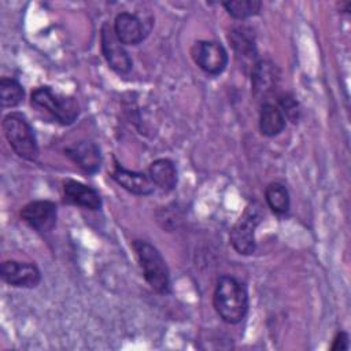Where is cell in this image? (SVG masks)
<instances>
[{"label": "cell", "mask_w": 351, "mask_h": 351, "mask_svg": "<svg viewBox=\"0 0 351 351\" xmlns=\"http://www.w3.org/2000/svg\"><path fill=\"white\" fill-rule=\"evenodd\" d=\"M287 126V118L278 104L267 100L261 104L259 111V130L266 137L280 134Z\"/></svg>", "instance_id": "cell-16"}, {"label": "cell", "mask_w": 351, "mask_h": 351, "mask_svg": "<svg viewBox=\"0 0 351 351\" xmlns=\"http://www.w3.org/2000/svg\"><path fill=\"white\" fill-rule=\"evenodd\" d=\"M148 176L159 189L170 192L177 185V167L173 160L167 158H159L154 160L148 167Z\"/></svg>", "instance_id": "cell-17"}, {"label": "cell", "mask_w": 351, "mask_h": 351, "mask_svg": "<svg viewBox=\"0 0 351 351\" xmlns=\"http://www.w3.org/2000/svg\"><path fill=\"white\" fill-rule=\"evenodd\" d=\"M277 104L284 112L285 118L289 119L292 123H296L300 119V106L296 97L289 92H282L277 97Z\"/></svg>", "instance_id": "cell-21"}, {"label": "cell", "mask_w": 351, "mask_h": 351, "mask_svg": "<svg viewBox=\"0 0 351 351\" xmlns=\"http://www.w3.org/2000/svg\"><path fill=\"white\" fill-rule=\"evenodd\" d=\"M30 103L49 114L60 125H71L80 114L78 103L73 97L56 93L47 85L33 89Z\"/></svg>", "instance_id": "cell-4"}, {"label": "cell", "mask_w": 351, "mask_h": 351, "mask_svg": "<svg viewBox=\"0 0 351 351\" xmlns=\"http://www.w3.org/2000/svg\"><path fill=\"white\" fill-rule=\"evenodd\" d=\"M64 155L85 173L93 174L101 166V152L97 144L88 140L77 141L64 148Z\"/></svg>", "instance_id": "cell-12"}, {"label": "cell", "mask_w": 351, "mask_h": 351, "mask_svg": "<svg viewBox=\"0 0 351 351\" xmlns=\"http://www.w3.org/2000/svg\"><path fill=\"white\" fill-rule=\"evenodd\" d=\"M1 280L16 288H36L41 281V271L34 263L4 261L0 269Z\"/></svg>", "instance_id": "cell-11"}, {"label": "cell", "mask_w": 351, "mask_h": 351, "mask_svg": "<svg viewBox=\"0 0 351 351\" xmlns=\"http://www.w3.org/2000/svg\"><path fill=\"white\" fill-rule=\"evenodd\" d=\"M213 304L223 322L230 325L241 322L248 313L245 285L232 276H221L214 289Z\"/></svg>", "instance_id": "cell-1"}, {"label": "cell", "mask_w": 351, "mask_h": 351, "mask_svg": "<svg viewBox=\"0 0 351 351\" xmlns=\"http://www.w3.org/2000/svg\"><path fill=\"white\" fill-rule=\"evenodd\" d=\"M21 218L38 233H48L56 225L58 207L51 200H33L21 210Z\"/></svg>", "instance_id": "cell-9"}, {"label": "cell", "mask_w": 351, "mask_h": 351, "mask_svg": "<svg viewBox=\"0 0 351 351\" xmlns=\"http://www.w3.org/2000/svg\"><path fill=\"white\" fill-rule=\"evenodd\" d=\"M100 43L103 56L111 70H114L117 74H128L133 67L132 58L125 49V45L117 38L114 29L108 23L101 26Z\"/></svg>", "instance_id": "cell-8"}, {"label": "cell", "mask_w": 351, "mask_h": 351, "mask_svg": "<svg viewBox=\"0 0 351 351\" xmlns=\"http://www.w3.org/2000/svg\"><path fill=\"white\" fill-rule=\"evenodd\" d=\"M262 211L258 203L250 204L229 233L232 247L240 255H251L255 252V229L262 221Z\"/></svg>", "instance_id": "cell-5"}, {"label": "cell", "mask_w": 351, "mask_h": 351, "mask_svg": "<svg viewBox=\"0 0 351 351\" xmlns=\"http://www.w3.org/2000/svg\"><path fill=\"white\" fill-rule=\"evenodd\" d=\"M3 133L14 152L29 162L38 158L40 149L34 130L21 112H10L3 118Z\"/></svg>", "instance_id": "cell-3"}, {"label": "cell", "mask_w": 351, "mask_h": 351, "mask_svg": "<svg viewBox=\"0 0 351 351\" xmlns=\"http://www.w3.org/2000/svg\"><path fill=\"white\" fill-rule=\"evenodd\" d=\"M112 29L117 38L123 45H137L147 36V30L144 29V23L140 16L130 12H119L115 16Z\"/></svg>", "instance_id": "cell-14"}, {"label": "cell", "mask_w": 351, "mask_h": 351, "mask_svg": "<svg viewBox=\"0 0 351 351\" xmlns=\"http://www.w3.org/2000/svg\"><path fill=\"white\" fill-rule=\"evenodd\" d=\"M111 177L119 186H122L128 192L137 196H148L155 189V184L152 182L149 176L141 171H133V170L125 169L117 160H115Z\"/></svg>", "instance_id": "cell-13"}, {"label": "cell", "mask_w": 351, "mask_h": 351, "mask_svg": "<svg viewBox=\"0 0 351 351\" xmlns=\"http://www.w3.org/2000/svg\"><path fill=\"white\" fill-rule=\"evenodd\" d=\"M228 40L240 69L245 74H251L259 62L254 32L250 27L237 26L229 32Z\"/></svg>", "instance_id": "cell-7"}, {"label": "cell", "mask_w": 351, "mask_h": 351, "mask_svg": "<svg viewBox=\"0 0 351 351\" xmlns=\"http://www.w3.org/2000/svg\"><path fill=\"white\" fill-rule=\"evenodd\" d=\"M251 75V90L256 100L267 101L274 93L280 82V70L269 59H259L258 64L252 70Z\"/></svg>", "instance_id": "cell-10"}, {"label": "cell", "mask_w": 351, "mask_h": 351, "mask_svg": "<svg viewBox=\"0 0 351 351\" xmlns=\"http://www.w3.org/2000/svg\"><path fill=\"white\" fill-rule=\"evenodd\" d=\"M350 348V336L347 332L340 330L333 337V343L330 346L332 351H346Z\"/></svg>", "instance_id": "cell-22"}, {"label": "cell", "mask_w": 351, "mask_h": 351, "mask_svg": "<svg viewBox=\"0 0 351 351\" xmlns=\"http://www.w3.org/2000/svg\"><path fill=\"white\" fill-rule=\"evenodd\" d=\"M63 195L66 203L88 210H100L103 204L101 196L95 188L75 180H67L64 182Z\"/></svg>", "instance_id": "cell-15"}, {"label": "cell", "mask_w": 351, "mask_h": 351, "mask_svg": "<svg viewBox=\"0 0 351 351\" xmlns=\"http://www.w3.org/2000/svg\"><path fill=\"white\" fill-rule=\"evenodd\" d=\"M191 56L196 66L211 75L221 74L228 66V51L214 40H199L191 48Z\"/></svg>", "instance_id": "cell-6"}, {"label": "cell", "mask_w": 351, "mask_h": 351, "mask_svg": "<svg viewBox=\"0 0 351 351\" xmlns=\"http://www.w3.org/2000/svg\"><path fill=\"white\" fill-rule=\"evenodd\" d=\"M226 12L239 21L255 16L262 8V3L258 0H232L222 3Z\"/></svg>", "instance_id": "cell-20"}, {"label": "cell", "mask_w": 351, "mask_h": 351, "mask_svg": "<svg viewBox=\"0 0 351 351\" xmlns=\"http://www.w3.org/2000/svg\"><path fill=\"white\" fill-rule=\"evenodd\" d=\"M265 199L269 208L276 214H285L289 210L291 199L287 186L281 182H270L265 189Z\"/></svg>", "instance_id": "cell-18"}, {"label": "cell", "mask_w": 351, "mask_h": 351, "mask_svg": "<svg viewBox=\"0 0 351 351\" xmlns=\"http://www.w3.org/2000/svg\"><path fill=\"white\" fill-rule=\"evenodd\" d=\"M25 90L19 81L10 77H3L0 81V101L3 108H14L23 100Z\"/></svg>", "instance_id": "cell-19"}, {"label": "cell", "mask_w": 351, "mask_h": 351, "mask_svg": "<svg viewBox=\"0 0 351 351\" xmlns=\"http://www.w3.org/2000/svg\"><path fill=\"white\" fill-rule=\"evenodd\" d=\"M132 247L148 285L160 295L170 293V271L159 250L140 239L133 240Z\"/></svg>", "instance_id": "cell-2"}]
</instances>
